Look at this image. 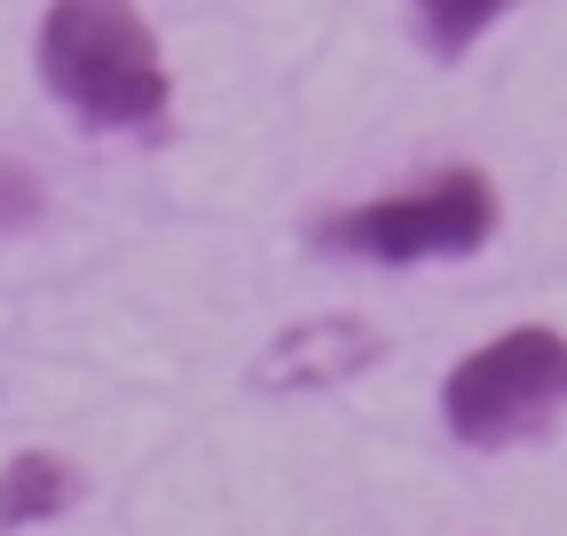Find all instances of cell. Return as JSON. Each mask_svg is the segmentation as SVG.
Segmentation results:
<instances>
[{
	"instance_id": "cell-1",
	"label": "cell",
	"mask_w": 567,
	"mask_h": 536,
	"mask_svg": "<svg viewBox=\"0 0 567 536\" xmlns=\"http://www.w3.org/2000/svg\"><path fill=\"white\" fill-rule=\"evenodd\" d=\"M40 80L71 118L103 134H158L174 111L158 32L118 0H63L40 17Z\"/></svg>"
},
{
	"instance_id": "cell-2",
	"label": "cell",
	"mask_w": 567,
	"mask_h": 536,
	"mask_svg": "<svg viewBox=\"0 0 567 536\" xmlns=\"http://www.w3.org/2000/svg\"><path fill=\"white\" fill-rule=\"evenodd\" d=\"M496 237V182L481 166H450L417 189L363 197L347 214H323L308 229L316 252L371 260V268H417V260H465Z\"/></svg>"
},
{
	"instance_id": "cell-3",
	"label": "cell",
	"mask_w": 567,
	"mask_h": 536,
	"mask_svg": "<svg viewBox=\"0 0 567 536\" xmlns=\"http://www.w3.org/2000/svg\"><path fill=\"white\" fill-rule=\"evenodd\" d=\"M559 419H567V331H551V323L505 331V340L473 348L442 379V426L465 450L544 442Z\"/></svg>"
},
{
	"instance_id": "cell-4",
	"label": "cell",
	"mask_w": 567,
	"mask_h": 536,
	"mask_svg": "<svg viewBox=\"0 0 567 536\" xmlns=\"http://www.w3.org/2000/svg\"><path fill=\"white\" fill-rule=\"evenodd\" d=\"M379 363V331L354 323V316H308L292 331H276V348L252 363V379L268 394H323V386H347L354 371Z\"/></svg>"
},
{
	"instance_id": "cell-5",
	"label": "cell",
	"mask_w": 567,
	"mask_h": 536,
	"mask_svg": "<svg viewBox=\"0 0 567 536\" xmlns=\"http://www.w3.org/2000/svg\"><path fill=\"white\" fill-rule=\"evenodd\" d=\"M87 497V474L55 450H17L0 465V536L9 528H40V520H63L71 505Z\"/></svg>"
},
{
	"instance_id": "cell-6",
	"label": "cell",
	"mask_w": 567,
	"mask_h": 536,
	"mask_svg": "<svg viewBox=\"0 0 567 536\" xmlns=\"http://www.w3.org/2000/svg\"><path fill=\"white\" fill-rule=\"evenodd\" d=\"M496 17H505V0H425V9H410V40L434 63H457Z\"/></svg>"
},
{
	"instance_id": "cell-7",
	"label": "cell",
	"mask_w": 567,
	"mask_h": 536,
	"mask_svg": "<svg viewBox=\"0 0 567 536\" xmlns=\"http://www.w3.org/2000/svg\"><path fill=\"white\" fill-rule=\"evenodd\" d=\"M32 221H40V174L0 158V237H24Z\"/></svg>"
}]
</instances>
